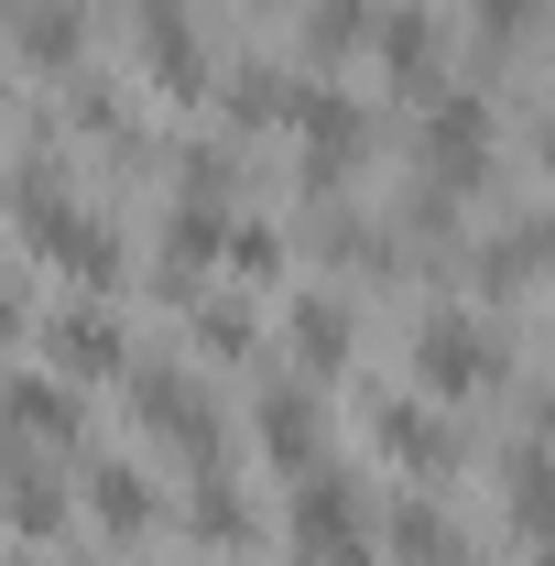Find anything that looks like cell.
I'll list each match as a JSON object with an SVG mask.
<instances>
[{
  "mask_svg": "<svg viewBox=\"0 0 555 566\" xmlns=\"http://www.w3.org/2000/svg\"><path fill=\"white\" fill-rule=\"evenodd\" d=\"M22 240H33L44 262H66L87 294H98V283H121V240H109V218H98V208H66V186H55V175H22Z\"/></svg>",
  "mask_w": 555,
  "mask_h": 566,
  "instance_id": "1",
  "label": "cell"
},
{
  "mask_svg": "<svg viewBox=\"0 0 555 566\" xmlns=\"http://www.w3.org/2000/svg\"><path fill=\"white\" fill-rule=\"evenodd\" d=\"M294 545L316 566H370V501L348 491L338 469H305L294 480Z\"/></svg>",
  "mask_w": 555,
  "mask_h": 566,
  "instance_id": "2",
  "label": "cell"
},
{
  "mask_svg": "<svg viewBox=\"0 0 555 566\" xmlns=\"http://www.w3.org/2000/svg\"><path fill=\"white\" fill-rule=\"evenodd\" d=\"M415 381L447 392V403H458V392H490V381H501V338H490L480 316L447 305V316H425V338H415Z\"/></svg>",
  "mask_w": 555,
  "mask_h": 566,
  "instance_id": "3",
  "label": "cell"
},
{
  "mask_svg": "<svg viewBox=\"0 0 555 566\" xmlns=\"http://www.w3.org/2000/svg\"><path fill=\"white\" fill-rule=\"evenodd\" d=\"M425 164L447 175V186H469L490 164V109L480 98H436V120H425Z\"/></svg>",
  "mask_w": 555,
  "mask_h": 566,
  "instance_id": "4",
  "label": "cell"
},
{
  "mask_svg": "<svg viewBox=\"0 0 555 566\" xmlns=\"http://www.w3.org/2000/svg\"><path fill=\"white\" fill-rule=\"evenodd\" d=\"M121 359H132V338H121L98 305H66V316H55V370H66V381H98V370H121Z\"/></svg>",
  "mask_w": 555,
  "mask_h": 566,
  "instance_id": "5",
  "label": "cell"
},
{
  "mask_svg": "<svg viewBox=\"0 0 555 566\" xmlns=\"http://www.w3.org/2000/svg\"><path fill=\"white\" fill-rule=\"evenodd\" d=\"M142 55H153V76H164V87H197V76H208L186 0H142Z\"/></svg>",
  "mask_w": 555,
  "mask_h": 566,
  "instance_id": "6",
  "label": "cell"
},
{
  "mask_svg": "<svg viewBox=\"0 0 555 566\" xmlns=\"http://www.w3.org/2000/svg\"><path fill=\"white\" fill-rule=\"evenodd\" d=\"M87 512H98L109 534H153L164 501H153V480H142L132 458H98V469H87Z\"/></svg>",
  "mask_w": 555,
  "mask_h": 566,
  "instance_id": "7",
  "label": "cell"
},
{
  "mask_svg": "<svg viewBox=\"0 0 555 566\" xmlns=\"http://www.w3.org/2000/svg\"><path fill=\"white\" fill-rule=\"evenodd\" d=\"M11 424L33 436V458H44V447H55V436H66V424H76L66 381H55V359H33V370H11Z\"/></svg>",
  "mask_w": 555,
  "mask_h": 566,
  "instance_id": "8",
  "label": "cell"
},
{
  "mask_svg": "<svg viewBox=\"0 0 555 566\" xmlns=\"http://www.w3.org/2000/svg\"><path fill=\"white\" fill-rule=\"evenodd\" d=\"M262 447H273L294 480L327 469V424H316V403H305V392H273V403H262Z\"/></svg>",
  "mask_w": 555,
  "mask_h": 566,
  "instance_id": "9",
  "label": "cell"
},
{
  "mask_svg": "<svg viewBox=\"0 0 555 566\" xmlns=\"http://www.w3.org/2000/svg\"><path fill=\"white\" fill-rule=\"evenodd\" d=\"M512 534L523 545H555V447H523L512 458Z\"/></svg>",
  "mask_w": 555,
  "mask_h": 566,
  "instance_id": "10",
  "label": "cell"
},
{
  "mask_svg": "<svg viewBox=\"0 0 555 566\" xmlns=\"http://www.w3.org/2000/svg\"><path fill=\"white\" fill-rule=\"evenodd\" d=\"M370 44H381L392 76H425V66H436V11H425V0H392V11L370 22Z\"/></svg>",
  "mask_w": 555,
  "mask_h": 566,
  "instance_id": "11",
  "label": "cell"
},
{
  "mask_svg": "<svg viewBox=\"0 0 555 566\" xmlns=\"http://www.w3.org/2000/svg\"><path fill=\"white\" fill-rule=\"evenodd\" d=\"M381 447H392V458H404V469H436V480H447V458H458V447H447V424H425L415 403H381Z\"/></svg>",
  "mask_w": 555,
  "mask_h": 566,
  "instance_id": "12",
  "label": "cell"
},
{
  "mask_svg": "<svg viewBox=\"0 0 555 566\" xmlns=\"http://www.w3.org/2000/svg\"><path fill=\"white\" fill-rule=\"evenodd\" d=\"M76 22H87L76 0H22V55H33V66H66L76 44H87Z\"/></svg>",
  "mask_w": 555,
  "mask_h": 566,
  "instance_id": "13",
  "label": "cell"
},
{
  "mask_svg": "<svg viewBox=\"0 0 555 566\" xmlns=\"http://www.w3.org/2000/svg\"><path fill=\"white\" fill-rule=\"evenodd\" d=\"M392 556H404V566H458V534H447V512L404 501V512H392Z\"/></svg>",
  "mask_w": 555,
  "mask_h": 566,
  "instance_id": "14",
  "label": "cell"
},
{
  "mask_svg": "<svg viewBox=\"0 0 555 566\" xmlns=\"http://www.w3.org/2000/svg\"><path fill=\"white\" fill-rule=\"evenodd\" d=\"M283 327H294V349L316 359V370H327V359H348V316L327 305V294H294V316H283Z\"/></svg>",
  "mask_w": 555,
  "mask_h": 566,
  "instance_id": "15",
  "label": "cell"
},
{
  "mask_svg": "<svg viewBox=\"0 0 555 566\" xmlns=\"http://www.w3.org/2000/svg\"><path fill=\"white\" fill-rule=\"evenodd\" d=\"M55 512H66V501H55V480H44V458H22V469H11V523H22V545H44Z\"/></svg>",
  "mask_w": 555,
  "mask_h": 566,
  "instance_id": "16",
  "label": "cell"
},
{
  "mask_svg": "<svg viewBox=\"0 0 555 566\" xmlns=\"http://www.w3.org/2000/svg\"><path fill=\"white\" fill-rule=\"evenodd\" d=\"M359 33H370V0H316V22H305L316 55H338V44H359Z\"/></svg>",
  "mask_w": 555,
  "mask_h": 566,
  "instance_id": "17",
  "label": "cell"
},
{
  "mask_svg": "<svg viewBox=\"0 0 555 566\" xmlns=\"http://www.w3.org/2000/svg\"><path fill=\"white\" fill-rule=\"evenodd\" d=\"M480 11H490V22H523V11H534V0H480Z\"/></svg>",
  "mask_w": 555,
  "mask_h": 566,
  "instance_id": "18",
  "label": "cell"
},
{
  "mask_svg": "<svg viewBox=\"0 0 555 566\" xmlns=\"http://www.w3.org/2000/svg\"><path fill=\"white\" fill-rule=\"evenodd\" d=\"M545 175H555V120H545Z\"/></svg>",
  "mask_w": 555,
  "mask_h": 566,
  "instance_id": "19",
  "label": "cell"
},
{
  "mask_svg": "<svg viewBox=\"0 0 555 566\" xmlns=\"http://www.w3.org/2000/svg\"><path fill=\"white\" fill-rule=\"evenodd\" d=\"M545 566H555V545H545Z\"/></svg>",
  "mask_w": 555,
  "mask_h": 566,
  "instance_id": "20",
  "label": "cell"
}]
</instances>
